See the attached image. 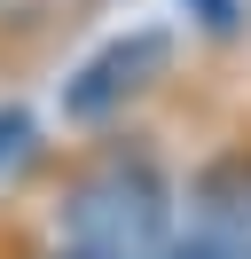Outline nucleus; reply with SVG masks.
I'll use <instances>...</instances> for the list:
<instances>
[{
	"label": "nucleus",
	"mask_w": 251,
	"mask_h": 259,
	"mask_svg": "<svg viewBox=\"0 0 251 259\" xmlns=\"http://www.w3.org/2000/svg\"><path fill=\"white\" fill-rule=\"evenodd\" d=\"M55 236L71 259H157L173 243V181L149 149H102L63 181Z\"/></svg>",
	"instance_id": "f257e3e1"
},
{
	"label": "nucleus",
	"mask_w": 251,
	"mask_h": 259,
	"mask_svg": "<svg viewBox=\"0 0 251 259\" xmlns=\"http://www.w3.org/2000/svg\"><path fill=\"white\" fill-rule=\"evenodd\" d=\"M165 63H173V32H126V39H110L102 55H87V63L63 79V118H71V126L118 118L134 95H149V87L165 79Z\"/></svg>",
	"instance_id": "f03ea898"
},
{
	"label": "nucleus",
	"mask_w": 251,
	"mask_h": 259,
	"mask_svg": "<svg viewBox=\"0 0 251 259\" xmlns=\"http://www.w3.org/2000/svg\"><path fill=\"white\" fill-rule=\"evenodd\" d=\"M188 236L228 259H251V149H220L188 181Z\"/></svg>",
	"instance_id": "7ed1b4c3"
},
{
	"label": "nucleus",
	"mask_w": 251,
	"mask_h": 259,
	"mask_svg": "<svg viewBox=\"0 0 251 259\" xmlns=\"http://www.w3.org/2000/svg\"><path fill=\"white\" fill-rule=\"evenodd\" d=\"M31 149H39V126H31V110H16V102H8V110H0V189L31 165Z\"/></svg>",
	"instance_id": "20e7f679"
},
{
	"label": "nucleus",
	"mask_w": 251,
	"mask_h": 259,
	"mask_svg": "<svg viewBox=\"0 0 251 259\" xmlns=\"http://www.w3.org/2000/svg\"><path fill=\"white\" fill-rule=\"evenodd\" d=\"M181 8H188L212 39H235V32H243V0H181Z\"/></svg>",
	"instance_id": "39448f33"
},
{
	"label": "nucleus",
	"mask_w": 251,
	"mask_h": 259,
	"mask_svg": "<svg viewBox=\"0 0 251 259\" xmlns=\"http://www.w3.org/2000/svg\"><path fill=\"white\" fill-rule=\"evenodd\" d=\"M157 259H228V251H212V243H204V236H173V243H165V251H157Z\"/></svg>",
	"instance_id": "423d86ee"
},
{
	"label": "nucleus",
	"mask_w": 251,
	"mask_h": 259,
	"mask_svg": "<svg viewBox=\"0 0 251 259\" xmlns=\"http://www.w3.org/2000/svg\"><path fill=\"white\" fill-rule=\"evenodd\" d=\"M63 259H71V251H63Z\"/></svg>",
	"instance_id": "0eeeda50"
}]
</instances>
